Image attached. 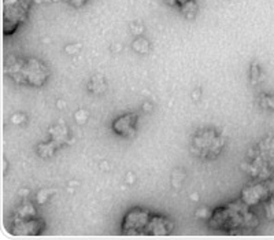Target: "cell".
<instances>
[{"label": "cell", "mask_w": 274, "mask_h": 240, "mask_svg": "<svg viewBox=\"0 0 274 240\" xmlns=\"http://www.w3.org/2000/svg\"><path fill=\"white\" fill-rule=\"evenodd\" d=\"M143 110H146V111L153 110V105H151V103H148V102H146V103L143 105Z\"/></svg>", "instance_id": "cell-28"}, {"label": "cell", "mask_w": 274, "mask_h": 240, "mask_svg": "<svg viewBox=\"0 0 274 240\" xmlns=\"http://www.w3.org/2000/svg\"><path fill=\"white\" fill-rule=\"evenodd\" d=\"M137 121H139V114L137 113H126L117 117L113 123L111 129L118 136L122 137H134L137 132Z\"/></svg>", "instance_id": "cell-8"}, {"label": "cell", "mask_w": 274, "mask_h": 240, "mask_svg": "<svg viewBox=\"0 0 274 240\" xmlns=\"http://www.w3.org/2000/svg\"><path fill=\"white\" fill-rule=\"evenodd\" d=\"M251 209L241 199L218 207L208 220V228L221 232L252 231L259 225V218Z\"/></svg>", "instance_id": "cell-1"}, {"label": "cell", "mask_w": 274, "mask_h": 240, "mask_svg": "<svg viewBox=\"0 0 274 240\" xmlns=\"http://www.w3.org/2000/svg\"><path fill=\"white\" fill-rule=\"evenodd\" d=\"M11 121L15 123V125H24L25 122H28V117L25 116L24 113H17V114L12 116Z\"/></svg>", "instance_id": "cell-21"}, {"label": "cell", "mask_w": 274, "mask_h": 240, "mask_svg": "<svg viewBox=\"0 0 274 240\" xmlns=\"http://www.w3.org/2000/svg\"><path fill=\"white\" fill-rule=\"evenodd\" d=\"M187 1H189V0H164V3L171 7H181L183 4H185Z\"/></svg>", "instance_id": "cell-24"}, {"label": "cell", "mask_w": 274, "mask_h": 240, "mask_svg": "<svg viewBox=\"0 0 274 240\" xmlns=\"http://www.w3.org/2000/svg\"><path fill=\"white\" fill-rule=\"evenodd\" d=\"M79 49H81V44H70V45H66V48H65V51H66L67 54H77Z\"/></svg>", "instance_id": "cell-23"}, {"label": "cell", "mask_w": 274, "mask_h": 240, "mask_svg": "<svg viewBox=\"0 0 274 240\" xmlns=\"http://www.w3.org/2000/svg\"><path fill=\"white\" fill-rule=\"evenodd\" d=\"M259 106H261V109H270V110H274L273 95H268V93L261 95V98H259Z\"/></svg>", "instance_id": "cell-18"}, {"label": "cell", "mask_w": 274, "mask_h": 240, "mask_svg": "<svg viewBox=\"0 0 274 240\" xmlns=\"http://www.w3.org/2000/svg\"><path fill=\"white\" fill-rule=\"evenodd\" d=\"M59 148H61V146L51 139V140H48V142L40 143V144L36 147V153L37 155H39V157H41V158H51V157H52V155H54Z\"/></svg>", "instance_id": "cell-13"}, {"label": "cell", "mask_w": 274, "mask_h": 240, "mask_svg": "<svg viewBox=\"0 0 274 240\" xmlns=\"http://www.w3.org/2000/svg\"><path fill=\"white\" fill-rule=\"evenodd\" d=\"M12 216L21 217V218H32V217L39 216V213H37L36 206L32 203L31 200H28V199L25 198L24 202L17 207V210L14 211Z\"/></svg>", "instance_id": "cell-12"}, {"label": "cell", "mask_w": 274, "mask_h": 240, "mask_svg": "<svg viewBox=\"0 0 274 240\" xmlns=\"http://www.w3.org/2000/svg\"><path fill=\"white\" fill-rule=\"evenodd\" d=\"M88 91L91 93H95V95H102V93L106 92L107 89V82L104 80V77L102 74H95L92 76L89 81H88Z\"/></svg>", "instance_id": "cell-11"}, {"label": "cell", "mask_w": 274, "mask_h": 240, "mask_svg": "<svg viewBox=\"0 0 274 240\" xmlns=\"http://www.w3.org/2000/svg\"><path fill=\"white\" fill-rule=\"evenodd\" d=\"M76 121L78 123H85L86 120H88V117H89V114H88V111L85 110H78L77 113H76Z\"/></svg>", "instance_id": "cell-22"}, {"label": "cell", "mask_w": 274, "mask_h": 240, "mask_svg": "<svg viewBox=\"0 0 274 240\" xmlns=\"http://www.w3.org/2000/svg\"><path fill=\"white\" fill-rule=\"evenodd\" d=\"M180 10H181V14H183L185 18L192 19L195 18L196 12H197V4H196L194 0H189L185 4L180 7Z\"/></svg>", "instance_id": "cell-15"}, {"label": "cell", "mask_w": 274, "mask_h": 240, "mask_svg": "<svg viewBox=\"0 0 274 240\" xmlns=\"http://www.w3.org/2000/svg\"><path fill=\"white\" fill-rule=\"evenodd\" d=\"M32 0H4L3 4V33L11 36L28 19Z\"/></svg>", "instance_id": "cell-4"}, {"label": "cell", "mask_w": 274, "mask_h": 240, "mask_svg": "<svg viewBox=\"0 0 274 240\" xmlns=\"http://www.w3.org/2000/svg\"><path fill=\"white\" fill-rule=\"evenodd\" d=\"M132 32H133V35H136V36H140L141 33L144 32V26L141 24H137V28H136V24H132Z\"/></svg>", "instance_id": "cell-26"}, {"label": "cell", "mask_w": 274, "mask_h": 240, "mask_svg": "<svg viewBox=\"0 0 274 240\" xmlns=\"http://www.w3.org/2000/svg\"><path fill=\"white\" fill-rule=\"evenodd\" d=\"M67 1H69V4H70V6L76 7V8H79V7L85 6L89 0H67Z\"/></svg>", "instance_id": "cell-25"}, {"label": "cell", "mask_w": 274, "mask_h": 240, "mask_svg": "<svg viewBox=\"0 0 274 240\" xmlns=\"http://www.w3.org/2000/svg\"><path fill=\"white\" fill-rule=\"evenodd\" d=\"M48 133L51 136V139L56 142L59 146H63V144H67V143H70V132H69V128H67L66 125L63 121L61 122H58L56 125L54 126H51L48 129Z\"/></svg>", "instance_id": "cell-10"}, {"label": "cell", "mask_w": 274, "mask_h": 240, "mask_svg": "<svg viewBox=\"0 0 274 240\" xmlns=\"http://www.w3.org/2000/svg\"><path fill=\"white\" fill-rule=\"evenodd\" d=\"M173 231H174V222L171 221L169 217L153 214L150 224L146 229V235L164 236V235H170Z\"/></svg>", "instance_id": "cell-9"}, {"label": "cell", "mask_w": 274, "mask_h": 240, "mask_svg": "<svg viewBox=\"0 0 274 240\" xmlns=\"http://www.w3.org/2000/svg\"><path fill=\"white\" fill-rule=\"evenodd\" d=\"M6 74L19 85L41 88L47 84L51 70L35 56L10 55L6 59Z\"/></svg>", "instance_id": "cell-2"}, {"label": "cell", "mask_w": 274, "mask_h": 240, "mask_svg": "<svg viewBox=\"0 0 274 240\" xmlns=\"http://www.w3.org/2000/svg\"><path fill=\"white\" fill-rule=\"evenodd\" d=\"M251 84L252 85H256L259 81H261V70H259V66L256 65V62L252 63V66H251Z\"/></svg>", "instance_id": "cell-19"}, {"label": "cell", "mask_w": 274, "mask_h": 240, "mask_svg": "<svg viewBox=\"0 0 274 240\" xmlns=\"http://www.w3.org/2000/svg\"><path fill=\"white\" fill-rule=\"evenodd\" d=\"M225 143V136L217 129H197L191 137V151L200 160H211L222 153Z\"/></svg>", "instance_id": "cell-3"}, {"label": "cell", "mask_w": 274, "mask_h": 240, "mask_svg": "<svg viewBox=\"0 0 274 240\" xmlns=\"http://www.w3.org/2000/svg\"><path fill=\"white\" fill-rule=\"evenodd\" d=\"M151 217L153 213L140 207L129 210L122 221V232L128 235H146V229Z\"/></svg>", "instance_id": "cell-6"}, {"label": "cell", "mask_w": 274, "mask_h": 240, "mask_svg": "<svg viewBox=\"0 0 274 240\" xmlns=\"http://www.w3.org/2000/svg\"><path fill=\"white\" fill-rule=\"evenodd\" d=\"M132 48H133L134 52L140 54V55H147L151 49V45H150V41L144 39V37H137L132 43Z\"/></svg>", "instance_id": "cell-14"}, {"label": "cell", "mask_w": 274, "mask_h": 240, "mask_svg": "<svg viewBox=\"0 0 274 240\" xmlns=\"http://www.w3.org/2000/svg\"><path fill=\"white\" fill-rule=\"evenodd\" d=\"M7 229L12 235L35 236V235L43 234V231L45 229V221L40 216L32 217V218L11 216L7 222Z\"/></svg>", "instance_id": "cell-5"}, {"label": "cell", "mask_w": 274, "mask_h": 240, "mask_svg": "<svg viewBox=\"0 0 274 240\" xmlns=\"http://www.w3.org/2000/svg\"><path fill=\"white\" fill-rule=\"evenodd\" d=\"M33 1L41 4V3H56V1H59V0H33Z\"/></svg>", "instance_id": "cell-27"}, {"label": "cell", "mask_w": 274, "mask_h": 240, "mask_svg": "<svg viewBox=\"0 0 274 240\" xmlns=\"http://www.w3.org/2000/svg\"><path fill=\"white\" fill-rule=\"evenodd\" d=\"M213 211L214 210H210V209H207V207H200V209H197L196 210V213H195V217L197 218V220H210V217H211V214H213Z\"/></svg>", "instance_id": "cell-20"}, {"label": "cell", "mask_w": 274, "mask_h": 240, "mask_svg": "<svg viewBox=\"0 0 274 240\" xmlns=\"http://www.w3.org/2000/svg\"><path fill=\"white\" fill-rule=\"evenodd\" d=\"M52 194H55L54 188H43V190H40V191L37 192V195H36V203L37 204L47 203Z\"/></svg>", "instance_id": "cell-17"}, {"label": "cell", "mask_w": 274, "mask_h": 240, "mask_svg": "<svg viewBox=\"0 0 274 240\" xmlns=\"http://www.w3.org/2000/svg\"><path fill=\"white\" fill-rule=\"evenodd\" d=\"M263 210H265V216L269 221H274V195H270L263 202Z\"/></svg>", "instance_id": "cell-16"}, {"label": "cell", "mask_w": 274, "mask_h": 240, "mask_svg": "<svg viewBox=\"0 0 274 240\" xmlns=\"http://www.w3.org/2000/svg\"><path fill=\"white\" fill-rule=\"evenodd\" d=\"M269 197H270V188H269L268 180L265 181L255 180L254 183H250L244 187L240 199L250 207H254L256 204L263 203Z\"/></svg>", "instance_id": "cell-7"}]
</instances>
